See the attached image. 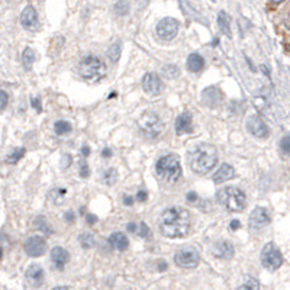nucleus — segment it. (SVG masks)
<instances>
[{"label":"nucleus","mask_w":290,"mask_h":290,"mask_svg":"<svg viewBox=\"0 0 290 290\" xmlns=\"http://www.w3.org/2000/svg\"><path fill=\"white\" fill-rule=\"evenodd\" d=\"M157 33L166 41L176 38V35L179 33V20L174 17H164L157 25Z\"/></svg>","instance_id":"obj_9"},{"label":"nucleus","mask_w":290,"mask_h":290,"mask_svg":"<svg viewBox=\"0 0 290 290\" xmlns=\"http://www.w3.org/2000/svg\"><path fill=\"white\" fill-rule=\"evenodd\" d=\"M142 87L144 90L151 94V96H157L161 93V89H163V84H161V80L160 77L155 74V73H147L144 76V80H142Z\"/></svg>","instance_id":"obj_11"},{"label":"nucleus","mask_w":290,"mask_h":290,"mask_svg":"<svg viewBox=\"0 0 290 290\" xmlns=\"http://www.w3.org/2000/svg\"><path fill=\"white\" fill-rule=\"evenodd\" d=\"M54 129H55V134H57V135H65V134H68V132L71 131V126H70V123L65 122V121H58V122H55Z\"/></svg>","instance_id":"obj_28"},{"label":"nucleus","mask_w":290,"mask_h":290,"mask_svg":"<svg viewBox=\"0 0 290 290\" xmlns=\"http://www.w3.org/2000/svg\"><path fill=\"white\" fill-rule=\"evenodd\" d=\"M22 61H23V65H25L26 68H31V65H32L33 61H35V52H33L32 48H26V49L23 51V54H22Z\"/></svg>","instance_id":"obj_25"},{"label":"nucleus","mask_w":290,"mask_h":290,"mask_svg":"<svg viewBox=\"0 0 290 290\" xmlns=\"http://www.w3.org/2000/svg\"><path fill=\"white\" fill-rule=\"evenodd\" d=\"M26 280L29 282L31 286L33 288H39L44 282V270L41 266L38 264H32L28 270H26Z\"/></svg>","instance_id":"obj_15"},{"label":"nucleus","mask_w":290,"mask_h":290,"mask_svg":"<svg viewBox=\"0 0 290 290\" xmlns=\"http://www.w3.org/2000/svg\"><path fill=\"white\" fill-rule=\"evenodd\" d=\"M203 99H205V103H206V105H209V106H218L219 102L222 100V93H221L216 87H211V89H206V90H205Z\"/></svg>","instance_id":"obj_20"},{"label":"nucleus","mask_w":290,"mask_h":290,"mask_svg":"<svg viewBox=\"0 0 290 290\" xmlns=\"http://www.w3.org/2000/svg\"><path fill=\"white\" fill-rule=\"evenodd\" d=\"M218 23H219V29L221 32H224L227 36H231V17L227 12H219L218 15Z\"/></svg>","instance_id":"obj_23"},{"label":"nucleus","mask_w":290,"mask_h":290,"mask_svg":"<svg viewBox=\"0 0 290 290\" xmlns=\"http://www.w3.org/2000/svg\"><path fill=\"white\" fill-rule=\"evenodd\" d=\"M234 177H235V170L232 168V166L222 164L219 167V170L214 174V182L219 184V183H225V182H228Z\"/></svg>","instance_id":"obj_19"},{"label":"nucleus","mask_w":290,"mask_h":290,"mask_svg":"<svg viewBox=\"0 0 290 290\" xmlns=\"http://www.w3.org/2000/svg\"><path fill=\"white\" fill-rule=\"evenodd\" d=\"M80 74L89 81H99L106 76V65L99 57L87 55L80 62Z\"/></svg>","instance_id":"obj_4"},{"label":"nucleus","mask_w":290,"mask_h":290,"mask_svg":"<svg viewBox=\"0 0 290 290\" xmlns=\"http://www.w3.org/2000/svg\"><path fill=\"white\" fill-rule=\"evenodd\" d=\"M205 67V60L200 54H190L189 58H187V68L193 73H199L202 71Z\"/></svg>","instance_id":"obj_22"},{"label":"nucleus","mask_w":290,"mask_h":290,"mask_svg":"<svg viewBox=\"0 0 290 290\" xmlns=\"http://www.w3.org/2000/svg\"><path fill=\"white\" fill-rule=\"evenodd\" d=\"M81 154H83V157H87V155L90 154V148H89L87 145H84V147L81 148Z\"/></svg>","instance_id":"obj_47"},{"label":"nucleus","mask_w":290,"mask_h":290,"mask_svg":"<svg viewBox=\"0 0 290 290\" xmlns=\"http://www.w3.org/2000/svg\"><path fill=\"white\" fill-rule=\"evenodd\" d=\"M25 153H26L25 148H16L13 153H10V154L7 155L6 163H9V164H16V163H17V161L25 155Z\"/></svg>","instance_id":"obj_26"},{"label":"nucleus","mask_w":290,"mask_h":290,"mask_svg":"<svg viewBox=\"0 0 290 290\" xmlns=\"http://www.w3.org/2000/svg\"><path fill=\"white\" fill-rule=\"evenodd\" d=\"M86 222H87L89 225H94V224L97 222V216H94V215L89 214V215L86 216Z\"/></svg>","instance_id":"obj_41"},{"label":"nucleus","mask_w":290,"mask_h":290,"mask_svg":"<svg viewBox=\"0 0 290 290\" xmlns=\"http://www.w3.org/2000/svg\"><path fill=\"white\" fill-rule=\"evenodd\" d=\"M218 163V151L214 145L202 144L190 154V167L198 174H206Z\"/></svg>","instance_id":"obj_2"},{"label":"nucleus","mask_w":290,"mask_h":290,"mask_svg":"<svg viewBox=\"0 0 290 290\" xmlns=\"http://www.w3.org/2000/svg\"><path fill=\"white\" fill-rule=\"evenodd\" d=\"M138 126L142 131V134L150 138H155L157 135H160L163 129L161 121L154 112H144L138 119Z\"/></svg>","instance_id":"obj_6"},{"label":"nucleus","mask_w":290,"mask_h":290,"mask_svg":"<svg viewBox=\"0 0 290 290\" xmlns=\"http://www.w3.org/2000/svg\"><path fill=\"white\" fill-rule=\"evenodd\" d=\"M176 131L179 135L183 134H190L193 131V125H192V115L190 113H183L177 118L176 121Z\"/></svg>","instance_id":"obj_18"},{"label":"nucleus","mask_w":290,"mask_h":290,"mask_svg":"<svg viewBox=\"0 0 290 290\" xmlns=\"http://www.w3.org/2000/svg\"><path fill=\"white\" fill-rule=\"evenodd\" d=\"M280 150L283 154L289 155L290 157V135L289 137H285L282 141H280Z\"/></svg>","instance_id":"obj_35"},{"label":"nucleus","mask_w":290,"mask_h":290,"mask_svg":"<svg viewBox=\"0 0 290 290\" xmlns=\"http://www.w3.org/2000/svg\"><path fill=\"white\" fill-rule=\"evenodd\" d=\"M190 227V215L183 208H170L167 209L160 222V231L167 238H180L184 237Z\"/></svg>","instance_id":"obj_1"},{"label":"nucleus","mask_w":290,"mask_h":290,"mask_svg":"<svg viewBox=\"0 0 290 290\" xmlns=\"http://www.w3.org/2000/svg\"><path fill=\"white\" fill-rule=\"evenodd\" d=\"M247 129L250 131V134H253L257 138H266L269 135V128L264 123L263 119H260L259 116H253L248 119L247 122Z\"/></svg>","instance_id":"obj_13"},{"label":"nucleus","mask_w":290,"mask_h":290,"mask_svg":"<svg viewBox=\"0 0 290 290\" xmlns=\"http://www.w3.org/2000/svg\"><path fill=\"white\" fill-rule=\"evenodd\" d=\"M272 1H273V3H282L283 0H272Z\"/></svg>","instance_id":"obj_50"},{"label":"nucleus","mask_w":290,"mask_h":290,"mask_svg":"<svg viewBox=\"0 0 290 290\" xmlns=\"http://www.w3.org/2000/svg\"><path fill=\"white\" fill-rule=\"evenodd\" d=\"M0 99H1V105H0V107H1V110H4V107H6V105H7V93H6L4 90L0 92Z\"/></svg>","instance_id":"obj_38"},{"label":"nucleus","mask_w":290,"mask_h":290,"mask_svg":"<svg viewBox=\"0 0 290 290\" xmlns=\"http://www.w3.org/2000/svg\"><path fill=\"white\" fill-rule=\"evenodd\" d=\"M137 234H138L141 238H144V240H148V238H150V235H151V232H150V228L147 227V224H145V222H141V224L138 225V231H137Z\"/></svg>","instance_id":"obj_34"},{"label":"nucleus","mask_w":290,"mask_h":290,"mask_svg":"<svg viewBox=\"0 0 290 290\" xmlns=\"http://www.w3.org/2000/svg\"><path fill=\"white\" fill-rule=\"evenodd\" d=\"M31 105L33 109H36V112H42V106H41V99L39 97H32L31 99Z\"/></svg>","instance_id":"obj_37"},{"label":"nucleus","mask_w":290,"mask_h":290,"mask_svg":"<svg viewBox=\"0 0 290 290\" xmlns=\"http://www.w3.org/2000/svg\"><path fill=\"white\" fill-rule=\"evenodd\" d=\"M121 52H122V44H121V42H116V44H113V45L109 48L107 57H109V60H110L112 62H116V61L119 60V57H121Z\"/></svg>","instance_id":"obj_24"},{"label":"nucleus","mask_w":290,"mask_h":290,"mask_svg":"<svg viewBox=\"0 0 290 290\" xmlns=\"http://www.w3.org/2000/svg\"><path fill=\"white\" fill-rule=\"evenodd\" d=\"M51 259H52V263L55 264V267L58 270H62L65 267V264L68 263L70 256H68L67 250H64L62 247H54L51 251Z\"/></svg>","instance_id":"obj_16"},{"label":"nucleus","mask_w":290,"mask_h":290,"mask_svg":"<svg viewBox=\"0 0 290 290\" xmlns=\"http://www.w3.org/2000/svg\"><path fill=\"white\" fill-rule=\"evenodd\" d=\"M20 22H22V26H25L26 29L29 31H33L36 26H38V15H36V10L32 7V6H28L23 9L22 15H20Z\"/></svg>","instance_id":"obj_14"},{"label":"nucleus","mask_w":290,"mask_h":290,"mask_svg":"<svg viewBox=\"0 0 290 290\" xmlns=\"http://www.w3.org/2000/svg\"><path fill=\"white\" fill-rule=\"evenodd\" d=\"M35 228L41 229L45 234H51V229H49V227H48V224H46V221L44 218H36L35 219Z\"/></svg>","instance_id":"obj_33"},{"label":"nucleus","mask_w":290,"mask_h":290,"mask_svg":"<svg viewBox=\"0 0 290 290\" xmlns=\"http://www.w3.org/2000/svg\"><path fill=\"white\" fill-rule=\"evenodd\" d=\"M102 155H103V157H106V158H109V157H112V151H110L109 148H106V150H103V151H102Z\"/></svg>","instance_id":"obj_48"},{"label":"nucleus","mask_w":290,"mask_h":290,"mask_svg":"<svg viewBox=\"0 0 290 290\" xmlns=\"http://www.w3.org/2000/svg\"><path fill=\"white\" fill-rule=\"evenodd\" d=\"M214 256L216 259H224V260H228L234 256V247L228 243V241H221V243H216L215 247H214Z\"/></svg>","instance_id":"obj_17"},{"label":"nucleus","mask_w":290,"mask_h":290,"mask_svg":"<svg viewBox=\"0 0 290 290\" xmlns=\"http://www.w3.org/2000/svg\"><path fill=\"white\" fill-rule=\"evenodd\" d=\"M126 228H128V231H129V232H137V231H138V225H137V224H134V222H131V224H129Z\"/></svg>","instance_id":"obj_44"},{"label":"nucleus","mask_w":290,"mask_h":290,"mask_svg":"<svg viewBox=\"0 0 290 290\" xmlns=\"http://www.w3.org/2000/svg\"><path fill=\"white\" fill-rule=\"evenodd\" d=\"M116 179H118V174H116V170H113V168L106 170L103 174V183L107 186H112L116 182Z\"/></svg>","instance_id":"obj_30"},{"label":"nucleus","mask_w":290,"mask_h":290,"mask_svg":"<svg viewBox=\"0 0 290 290\" xmlns=\"http://www.w3.org/2000/svg\"><path fill=\"white\" fill-rule=\"evenodd\" d=\"M109 243L113 248L119 250V251H125L129 245L128 238L122 234V232H113L109 238Z\"/></svg>","instance_id":"obj_21"},{"label":"nucleus","mask_w":290,"mask_h":290,"mask_svg":"<svg viewBox=\"0 0 290 290\" xmlns=\"http://www.w3.org/2000/svg\"><path fill=\"white\" fill-rule=\"evenodd\" d=\"M163 74H164V77H167V78H174V77L179 76V68H177L176 65H173V64L166 65V67H163Z\"/></svg>","instance_id":"obj_31"},{"label":"nucleus","mask_w":290,"mask_h":290,"mask_svg":"<svg viewBox=\"0 0 290 290\" xmlns=\"http://www.w3.org/2000/svg\"><path fill=\"white\" fill-rule=\"evenodd\" d=\"M261 263L267 270H277L283 264V256L275 244H267L261 251Z\"/></svg>","instance_id":"obj_7"},{"label":"nucleus","mask_w":290,"mask_h":290,"mask_svg":"<svg viewBox=\"0 0 290 290\" xmlns=\"http://www.w3.org/2000/svg\"><path fill=\"white\" fill-rule=\"evenodd\" d=\"M52 290H68L65 286H58V288H54Z\"/></svg>","instance_id":"obj_49"},{"label":"nucleus","mask_w":290,"mask_h":290,"mask_svg":"<svg viewBox=\"0 0 290 290\" xmlns=\"http://www.w3.org/2000/svg\"><path fill=\"white\" fill-rule=\"evenodd\" d=\"M65 221L70 222V224H73V222L76 221V216H74V214H73L71 211H68V212L65 214Z\"/></svg>","instance_id":"obj_43"},{"label":"nucleus","mask_w":290,"mask_h":290,"mask_svg":"<svg viewBox=\"0 0 290 290\" xmlns=\"http://www.w3.org/2000/svg\"><path fill=\"white\" fill-rule=\"evenodd\" d=\"M78 241H80V244H81L83 248H90V247L94 245V237H93V234H90V232L81 234V235L78 237Z\"/></svg>","instance_id":"obj_27"},{"label":"nucleus","mask_w":290,"mask_h":290,"mask_svg":"<svg viewBox=\"0 0 290 290\" xmlns=\"http://www.w3.org/2000/svg\"><path fill=\"white\" fill-rule=\"evenodd\" d=\"M174 261H176L177 266H180L183 269H195L199 264V261H200V256H199L196 248L184 247V248L177 251V254L174 257Z\"/></svg>","instance_id":"obj_8"},{"label":"nucleus","mask_w":290,"mask_h":290,"mask_svg":"<svg viewBox=\"0 0 290 290\" xmlns=\"http://www.w3.org/2000/svg\"><path fill=\"white\" fill-rule=\"evenodd\" d=\"M123 203L128 205V206H131V205L134 203V199H132L131 196H125V198H123Z\"/></svg>","instance_id":"obj_46"},{"label":"nucleus","mask_w":290,"mask_h":290,"mask_svg":"<svg viewBox=\"0 0 290 290\" xmlns=\"http://www.w3.org/2000/svg\"><path fill=\"white\" fill-rule=\"evenodd\" d=\"M89 174H90V171H89V166H87L86 161H83V163L80 164V176H81L83 179H87Z\"/></svg>","instance_id":"obj_36"},{"label":"nucleus","mask_w":290,"mask_h":290,"mask_svg":"<svg viewBox=\"0 0 290 290\" xmlns=\"http://www.w3.org/2000/svg\"><path fill=\"white\" fill-rule=\"evenodd\" d=\"M269 224H270V215L269 211L264 208H256L250 215V227L253 229H261Z\"/></svg>","instance_id":"obj_10"},{"label":"nucleus","mask_w":290,"mask_h":290,"mask_svg":"<svg viewBox=\"0 0 290 290\" xmlns=\"http://www.w3.org/2000/svg\"><path fill=\"white\" fill-rule=\"evenodd\" d=\"M186 199H187L190 203H195V202L198 200V195H196L195 192H189V193H187V196H186Z\"/></svg>","instance_id":"obj_42"},{"label":"nucleus","mask_w":290,"mask_h":290,"mask_svg":"<svg viewBox=\"0 0 290 290\" xmlns=\"http://www.w3.org/2000/svg\"><path fill=\"white\" fill-rule=\"evenodd\" d=\"M147 198H148V195H147V192H145V190H139V192H138V195H137V199H138L139 202H145V200H147Z\"/></svg>","instance_id":"obj_40"},{"label":"nucleus","mask_w":290,"mask_h":290,"mask_svg":"<svg viewBox=\"0 0 290 290\" xmlns=\"http://www.w3.org/2000/svg\"><path fill=\"white\" fill-rule=\"evenodd\" d=\"M219 202L232 212H240L245 208V195L237 187H227L218 195Z\"/></svg>","instance_id":"obj_5"},{"label":"nucleus","mask_w":290,"mask_h":290,"mask_svg":"<svg viewBox=\"0 0 290 290\" xmlns=\"http://www.w3.org/2000/svg\"><path fill=\"white\" fill-rule=\"evenodd\" d=\"M157 174L160 179H163L164 182L168 183H174L180 179L182 176V166H180V160L177 155L174 154H168L164 155L158 160L157 163Z\"/></svg>","instance_id":"obj_3"},{"label":"nucleus","mask_w":290,"mask_h":290,"mask_svg":"<svg viewBox=\"0 0 290 290\" xmlns=\"http://www.w3.org/2000/svg\"><path fill=\"white\" fill-rule=\"evenodd\" d=\"M231 229H238L241 225H240V221H237V219H234V221H231Z\"/></svg>","instance_id":"obj_45"},{"label":"nucleus","mask_w":290,"mask_h":290,"mask_svg":"<svg viewBox=\"0 0 290 290\" xmlns=\"http://www.w3.org/2000/svg\"><path fill=\"white\" fill-rule=\"evenodd\" d=\"M61 164H62V168H67L68 166H71V155L70 154H64Z\"/></svg>","instance_id":"obj_39"},{"label":"nucleus","mask_w":290,"mask_h":290,"mask_svg":"<svg viewBox=\"0 0 290 290\" xmlns=\"http://www.w3.org/2000/svg\"><path fill=\"white\" fill-rule=\"evenodd\" d=\"M238 290H260V285L256 279H247V282H244Z\"/></svg>","instance_id":"obj_32"},{"label":"nucleus","mask_w":290,"mask_h":290,"mask_svg":"<svg viewBox=\"0 0 290 290\" xmlns=\"http://www.w3.org/2000/svg\"><path fill=\"white\" fill-rule=\"evenodd\" d=\"M25 251L29 257H39L45 253V240L42 237H31L25 243Z\"/></svg>","instance_id":"obj_12"},{"label":"nucleus","mask_w":290,"mask_h":290,"mask_svg":"<svg viewBox=\"0 0 290 290\" xmlns=\"http://www.w3.org/2000/svg\"><path fill=\"white\" fill-rule=\"evenodd\" d=\"M113 9H115L116 15L123 16V15H126L129 12V3H128V0H119V1H116Z\"/></svg>","instance_id":"obj_29"}]
</instances>
